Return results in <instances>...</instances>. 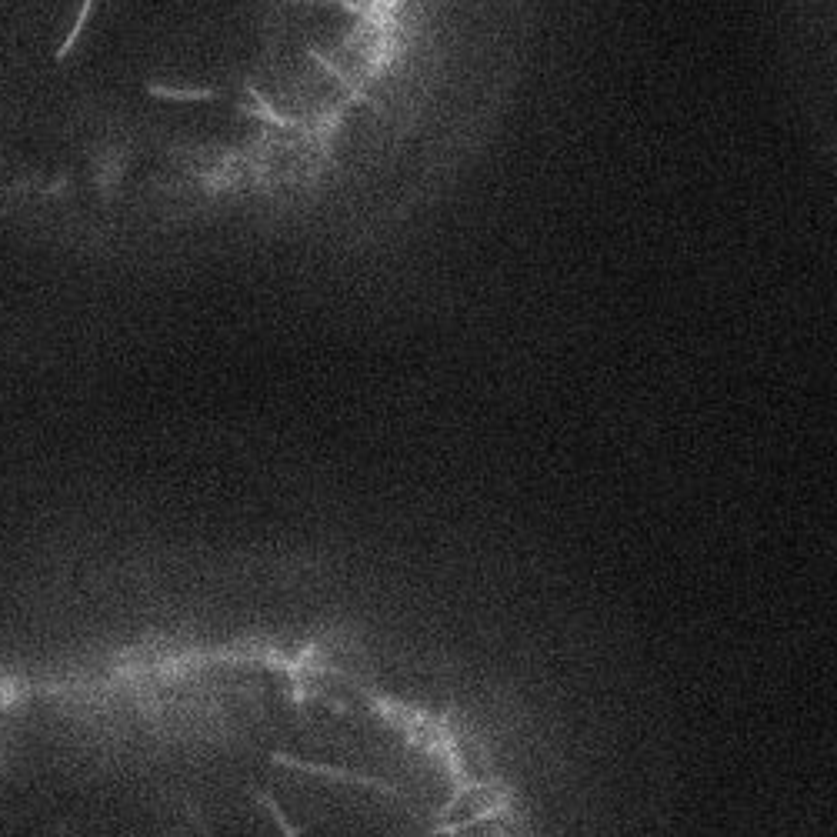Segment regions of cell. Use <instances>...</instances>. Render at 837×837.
Here are the masks:
<instances>
[{
    "instance_id": "3",
    "label": "cell",
    "mask_w": 837,
    "mask_h": 837,
    "mask_svg": "<svg viewBox=\"0 0 837 837\" xmlns=\"http://www.w3.org/2000/svg\"><path fill=\"white\" fill-rule=\"evenodd\" d=\"M127 147L121 144H107L101 147V154H94V184H97V191L101 194H111L117 184H121V177H124V167H127Z\"/></svg>"
},
{
    "instance_id": "2",
    "label": "cell",
    "mask_w": 837,
    "mask_h": 837,
    "mask_svg": "<svg viewBox=\"0 0 837 837\" xmlns=\"http://www.w3.org/2000/svg\"><path fill=\"white\" fill-rule=\"evenodd\" d=\"M147 94L154 101H171V104H201V101H221L224 91L211 84H164V81H147Z\"/></svg>"
},
{
    "instance_id": "4",
    "label": "cell",
    "mask_w": 837,
    "mask_h": 837,
    "mask_svg": "<svg viewBox=\"0 0 837 837\" xmlns=\"http://www.w3.org/2000/svg\"><path fill=\"white\" fill-rule=\"evenodd\" d=\"M97 4H101V0H81V7H77V17H74V24H71V31H67V37L61 41V47H57V64H64L67 57H71L77 47H81V41H84V31H87V24H91V17H94V11H97Z\"/></svg>"
},
{
    "instance_id": "1",
    "label": "cell",
    "mask_w": 837,
    "mask_h": 837,
    "mask_svg": "<svg viewBox=\"0 0 837 837\" xmlns=\"http://www.w3.org/2000/svg\"><path fill=\"white\" fill-rule=\"evenodd\" d=\"M237 114H241V117H254V121H261L267 127H277V131H297V127H304L301 121H297V117H287V114L277 111V107L267 101V94L254 81L244 84V101H237Z\"/></svg>"
}]
</instances>
